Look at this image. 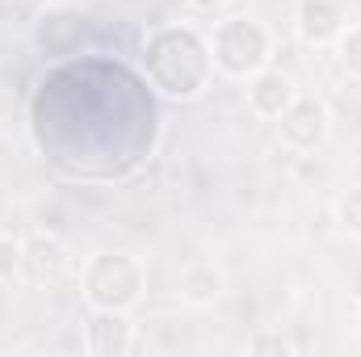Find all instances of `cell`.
<instances>
[{
  "label": "cell",
  "instance_id": "cell-1",
  "mask_svg": "<svg viewBox=\"0 0 361 357\" xmlns=\"http://www.w3.org/2000/svg\"><path fill=\"white\" fill-rule=\"evenodd\" d=\"M143 68L147 80L164 97L193 101L202 97L210 76H214V59H210V42H202L189 25H164L147 38L143 51Z\"/></svg>",
  "mask_w": 361,
  "mask_h": 357
},
{
  "label": "cell",
  "instance_id": "cell-2",
  "mask_svg": "<svg viewBox=\"0 0 361 357\" xmlns=\"http://www.w3.org/2000/svg\"><path fill=\"white\" fill-rule=\"evenodd\" d=\"M273 42L269 30L252 17H227L214 25V38H210V59L223 76L231 80H252L261 68H269Z\"/></svg>",
  "mask_w": 361,
  "mask_h": 357
},
{
  "label": "cell",
  "instance_id": "cell-3",
  "mask_svg": "<svg viewBox=\"0 0 361 357\" xmlns=\"http://www.w3.org/2000/svg\"><path fill=\"white\" fill-rule=\"evenodd\" d=\"M143 294V269L126 253H101L85 269V298L92 311H130Z\"/></svg>",
  "mask_w": 361,
  "mask_h": 357
},
{
  "label": "cell",
  "instance_id": "cell-4",
  "mask_svg": "<svg viewBox=\"0 0 361 357\" xmlns=\"http://www.w3.org/2000/svg\"><path fill=\"white\" fill-rule=\"evenodd\" d=\"M277 139L290 152H315L328 139V105L319 97H294L290 109L277 118Z\"/></svg>",
  "mask_w": 361,
  "mask_h": 357
},
{
  "label": "cell",
  "instance_id": "cell-5",
  "mask_svg": "<svg viewBox=\"0 0 361 357\" xmlns=\"http://www.w3.org/2000/svg\"><path fill=\"white\" fill-rule=\"evenodd\" d=\"M294 30L307 47H328L345 30V13L336 0H298L294 8Z\"/></svg>",
  "mask_w": 361,
  "mask_h": 357
},
{
  "label": "cell",
  "instance_id": "cell-6",
  "mask_svg": "<svg viewBox=\"0 0 361 357\" xmlns=\"http://www.w3.org/2000/svg\"><path fill=\"white\" fill-rule=\"evenodd\" d=\"M25 244V273L38 282V286H51L68 273V244L51 231H34Z\"/></svg>",
  "mask_w": 361,
  "mask_h": 357
},
{
  "label": "cell",
  "instance_id": "cell-7",
  "mask_svg": "<svg viewBox=\"0 0 361 357\" xmlns=\"http://www.w3.org/2000/svg\"><path fill=\"white\" fill-rule=\"evenodd\" d=\"M294 97H298V89H294V80H290L286 72L261 68V72L248 80V105H252L257 118H273V122H277V118L290 109Z\"/></svg>",
  "mask_w": 361,
  "mask_h": 357
},
{
  "label": "cell",
  "instance_id": "cell-8",
  "mask_svg": "<svg viewBox=\"0 0 361 357\" xmlns=\"http://www.w3.org/2000/svg\"><path fill=\"white\" fill-rule=\"evenodd\" d=\"M135 349V328L126 324L122 311H97L89 320V353L97 357H122Z\"/></svg>",
  "mask_w": 361,
  "mask_h": 357
},
{
  "label": "cell",
  "instance_id": "cell-9",
  "mask_svg": "<svg viewBox=\"0 0 361 357\" xmlns=\"http://www.w3.org/2000/svg\"><path fill=\"white\" fill-rule=\"evenodd\" d=\"M223 294V273L214 265H189L180 273V298L193 307H210Z\"/></svg>",
  "mask_w": 361,
  "mask_h": 357
},
{
  "label": "cell",
  "instance_id": "cell-10",
  "mask_svg": "<svg viewBox=\"0 0 361 357\" xmlns=\"http://www.w3.org/2000/svg\"><path fill=\"white\" fill-rule=\"evenodd\" d=\"M332 214H336V227H341L345 236H357V240H361V185L345 189V193L336 198Z\"/></svg>",
  "mask_w": 361,
  "mask_h": 357
},
{
  "label": "cell",
  "instance_id": "cell-11",
  "mask_svg": "<svg viewBox=\"0 0 361 357\" xmlns=\"http://www.w3.org/2000/svg\"><path fill=\"white\" fill-rule=\"evenodd\" d=\"M336 59L349 76L361 80V25H345L341 38H336Z\"/></svg>",
  "mask_w": 361,
  "mask_h": 357
},
{
  "label": "cell",
  "instance_id": "cell-12",
  "mask_svg": "<svg viewBox=\"0 0 361 357\" xmlns=\"http://www.w3.org/2000/svg\"><path fill=\"white\" fill-rule=\"evenodd\" d=\"M25 269V244L13 236H0V282H13Z\"/></svg>",
  "mask_w": 361,
  "mask_h": 357
},
{
  "label": "cell",
  "instance_id": "cell-13",
  "mask_svg": "<svg viewBox=\"0 0 361 357\" xmlns=\"http://www.w3.org/2000/svg\"><path fill=\"white\" fill-rule=\"evenodd\" d=\"M248 353H290V341L286 337H252L248 341Z\"/></svg>",
  "mask_w": 361,
  "mask_h": 357
},
{
  "label": "cell",
  "instance_id": "cell-14",
  "mask_svg": "<svg viewBox=\"0 0 361 357\" xmlns=\"http://www.w3.org/2000/svg\"><path fill=\"white\" fill-rule=\"evenodd\" d=\"M189 8H197V13H219V8H227L231 0H185Z\"/></svg>",
  "mask_w": 361,
  "mask_h": 357
},
{
  "label": "cell",
  "instance_id": "cell-15",
  "mask_svg": "<svg viewBox=\"0 0 361 357\" xmlns=\"http://www.w3.org/2000/svg\"><path fill=\"white\" fill-rule=\"evenodd\" d=\"M353 320H357V328H361V298H357V307H353Z\"/></svg>",
  "mask_w": 361,
  "mask_h": 357
}]
</instances>
